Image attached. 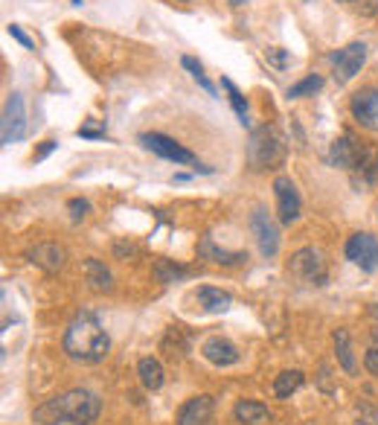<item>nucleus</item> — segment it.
Wrapping results in <instances>:
<instances>
[{
	"label": "nucleus",
	"mask_w": 378,
	"mask_h": 425,
	"mask_svg": "<svg viewBox=\"0 0 378 425\" xmlns=\"http://www.w3.org/2000/svg\"><path fill=\"white\" fill-rule=\"evenodd\" d=\"M99 411H102V399L97 393L87 388H73L41 402L32 411V422L35 425H90L97 422Z\"/></svg>",
	"instance_id": "obj_1"
},
{
	"label": "nucleus",
	"mask_w": 378,
	"mask_h": 425,
	"mask_svg": "<svg viewBox=\"0 0 378 425\" xmlns=\"http://www.w3.org/2000/svg\"><path fill=\"white\" fill-rule=\"evenodd\" d=\"M61 347H64V352L73 361L99 364V361H105V356L111 352V338L102 329V323L97 321V315L79 312L73 321L67 323Z\"/></svg>",
	"instance_id": "obj_2"
},
{
	"label": "nucleus",
	"mask_w": 378,
	"mask_h": 425,
	"mask_svg": "<svg viewBox=\"0 0 378 425\" xmlns=\"http://www.w3.org/2000/svg\"><path fill=\"white\" fill-rule=\"evenodd\" d=\"M286 160V140L274 126H259L250 131L248 140V167L253 172L262 169H276Z\"/></svg>",
	"instance_id": "obj_3"
},
{
	"label": "nucleus",
	"mask_w": 378,
	"mask_h": 425,
	"mask_svg": "<svg viewBox=\"0 0 378 425\" xmlns=\"http://www.w3.org/2000/svg\"><path fill=\"white\" fill-rule=\"evenodd\" d=\"M288 271L305 282V286H326V280H329V271H326V259L317 248L312 245H305L300 251L291 253V263H288Z\"/></svg>",
	"instance_id": "obj_4"
},
{
	"label": "nucleus",
	"mask_w": 378,
	"mask_h": 425,
	"mask_svg": "<svg viewBox=\"0 0 378 425\" xmlns=\"http://www.w3.org/2000/svg\"><path fill=\"white\" fill-rule=\"evenodd\" d=\"M329 61H332V67H335V82L346 85V82H352L361 73V67L367 61V44L364 41H352V44L341 47L338 53L329 56Z\"/></svg>",
	"instance_id": "obj_5"
},
{
	"label": "nucleus",
	"mask_w": 378,
	"mask_h": 425,
	"mask_svg": "<svg viewBox=\"0 0 378 425\" xmlns=\"http://www.w3.org/2000/svg\"><path fill=\"white\" fill-rule=\"evenodd\" d=\"M27 134V108H23L20 93H9L4 105V120H0V143H18Z\"/></svg>",
	"instance_id": "obj_6"
},
{
	"label": "nucleus",
	"mask_w": 378,
	"mask_h": 425,
	"mask_svg": "<svg viewBox=\"0 0 378 425\" xmlns=\"http://www.w3.org/2000/svg\"><path fill=\"white\" fill-rule=\"evenodd\" d=\"M274 198H276V216H279V225H294L300 219V210H303V201H300V193L288 175H276L274 178Z\"/></svg>",
	"instance_id": "obj_7"
},
{
	"label": "nucleus",
	"mask_w": 378,
	"mask_h": 425,
	"mask_svg": "<svg viewBox=\"0 0 378 425\" xmlns=\"http://www.w3.org/2000/svg\"><path fill=\"white\" fill-rule=\"evenodd\" d=\"M250 230L256 236V245L262 251L265 259H274L279 253V227L276 222L271 219V212L265 207H256L250 212Z\"/></svg>",
	"instance_id": "obj_8"
},
{
	"label": "nucleus",
	"mask_w": 378,
	"mask_h": 425,
	"mask_svg": "<svg viewBox=\"0 0 378 425\" xmlns=\"http://www.w3.org/2000/svg\"><path fill=\"white\" fill-rule=\"evenodd\" d=\"M343 256L352 265H358L361 271H375L378 268V239L372 233H352L343 245Z\"/></svg>",
	"instance_id": "obj_9"
},
{
	"label": "nucleus",
	"mask_w": 378,
	"mask_h": 425,
	"mask_svg": "<svg viewBox=\"0 0 378 425\" xmlns=\"http://www.w3.org/2000/svg\"><path fill=\"white\" fill-rule=\"evenodd\" d=\"M137 140H140V146H143V149H149L152 155H157V157H163V160H172V163H195V155H193V152H189L186 146H181V143H175L172 137L160 134V131H146V134H140Z\"/></svg>",
	"instance_id": "obj_10"
},
{
	"label": "nucleus",
	"mask_w": 378,
	"mask_h": 425,
	"mask_svg": "<svg viewBox=\"0 0 378 425\" xmlns=\"http://www.w3.org/2000/svg\"><path fill=\"white\" fill-rule=\"evenodd\" d=\"M349 114L361 128L378 131V88H364L358 93H352Z\"/></svg>",
	"instance_id": "obj_11"
},
{
	"label": "nucleus",
	"mask_w": 378,
	"mask_h": 425,
	"mask_svg": "<svg viewBox=\"0 0 378 425\" xmlns=\"http://www.w3.org/2000/svg\"><path fill=\"white\" fill-rule=\"evenodd\" d=\"M212 411H216V399L209 393L189 396L175 414V425H209Z\"/></svg>",
	"instance_id": "obj_12"
},
{
	"label": "nucleus",
	"mask_w": 378,
	"mask_h": 425,
	"mask_svg": "<svg viewBox=\"0 0 378 425\" xmlns=\"http://www.w3.org/2000/svg\"><path fill=\"white\" fill-rule=\"evenodd\" d=\"M201 356H204L212 367H233V364H239L242 352H239V347H236L230 338L212 335V338H207V341L201 344Z\"/></svg>",
	"instance_id": "obj_13"
},
{
	"label": "nucleus",
	"mask_w": 378,
	"mask_h": 425,
	"mask_svg": "<svg viewBox=\"0 0 378 425\" xmlns=\"http://www.w3.org/2000/svg\"><path fill=\"white\" fill-rule=\"evenodd\" d=\"M361 152H364V146L355 140V134H343L332 143V149H329V163H332L335 169H349L352 172L358 157H361Z\"/></svg>",
	"instance_id": "obj_14"
},
{
	"label": "nucleus",
	"mask_w": 378,
	"mask_h": 425,
	"mask_svg": "<svg viewBox=\"0 0 378 425\" xmlns=\"http://www.w3.org/2000/svg\"><path fill=\"white\" fill-rule=\"evenodd\" d=\"M27 259H30L32 265L44 268L47 274H56V271H61V268H64L67 253H64V248H61V245H56V242H38L35 248H30V251H27Z\"/></svg>",
	"instance_id": "obj_15"
},
{
	"label": "nucleus",
	"mask_w": 378,
	"mask_h": 425,
	"mask_svg": "<svg viewBox=\"0 0 378 425\" xmlns=\"http://www.w3.org/2000/svg\"><path fill=\"white\" fill-rule=\"evenodd\" d=\"M198 256L201 259H209V263H216V265H224V268H233V265H242L248 253L245 251H224V248H216V242H212V236H201V242H198Z\"/></svg>",
	"instance_id": "obj_16"
},
{
	"label": "nucleus",
	"mask_w": 378,
	"mask_h": 425,
	"mask_svg": "<svg viewBox=\"0 0 378 425\" xmlns=\"http://www.w3.org/2000/svg\"><path fill=\"white\" fill-rule=\"evenodd\" d=\"M352 181H355V186H375L378 184V149L364 146L355 169H352Z\"/></svg>",
	"instance_id": "obj_17"
},
{
	"label": "nucleus",
	"mask_w": 378,
	"mask_h": 425,
	"mask_svg": "<svg viewBox=\"0 0 378 425\" xmlns=\"http://www.w3.org/2000/svg\"><path fill=\"white\" fill-rule=\"evenodd\" d=\"M82 268H85L87 286H90L93 292H99V294H111V292H114V277H111V271H108V265L102 263V259L90 256V259H85Z\"/></svg>",
	"instance_id": "obj_18"
},
{
	"label": "nucleus",
	"mask_w": 378,
	"mask_h": 425,
	"mask_svg": "<svg viewBox=\"0 0 378 425\" xmlns=\"http://www.w3.org/2000/svg\"><path fill=\"white\" fill-rule=\"evenodd\" d=\"M233 419L242 425H265L271 419V411H268V405L256 402V399H239V402L233 405Z\"/></svg>",
	"instance_id": "obj_19"
},
{
	"label": "nucleus",
	"mask_w": 378,
	"mask_h": 425,
	"mask_svg": "<svg viewBox=\"0 0 378 425\" xmlns=\"http://www.w3.org/2000/svg\"><path fill=\"white\" fill-rule=\"evenodd\" d=\"M195 300L201 306V312H207V315H224L233 306V297L227 292L212 289V286H201L198 294H195Z\"/></svg>",
	"instance_id": "obj_20"
},
{
	"label": "nucleus",
	"mask_w": 378,
	"mask_h": 425,
	"mask_svg": "<svg viewBox=\"0 0 378 425\" xmlns=\"http://www.w3.org/2000/svg\"><path fill=\"white\" fill-rule=\"evenodd\" d=\"M335 356H338V364L346 376H358V361H355V352H352V341H349V333L346 329H335Z\"/></svg>",
	"instance_id": "obj_21"
},
{
	"label": "nucleus",
	"mask_w": 378,
	"mask_h": 425,
	"mask_svg": "<svg viewBox=\"0 0 378 425\" xmlns=\"http://www.w3.org/2000/svg\"><path fill=\"white\" fill-rule=\"evenodd\" d=\"M137 376H140V382H143L146 390H160L163 382H166V373H163V364L152 356L146 359H140L137 361Z\"/></svg>",
	"instance_id": "obj_22"
},
{
	"label": "nucleus",
	"mask_w": 378,
	"mask_h": 425,
	"mask_svg": "<svg viewBox=\"0 0 378 425\" xmlns=\"http://www.w3.org/2000/svg\"><path fill=\"white\" fill-rule=\"evenodd\" d=\"M303 382H305L303 370H282L276 379H274V396L286 402V399H291V396L303 388Z\"/></svg>",
	"instance_id": "obj_23"
},
{
	"label": "nucleus",
	"mask_w": 378,
	"mask_h": 425,
	"mask_svg": "<svg viewBox=\"0 0 378 425\" xmlns=\"http://www.w3.org/2000/svg\"><path fill=\"white\" fill-rule=\"evenodd\" d=\"M186 277H189V268L175 265L172 259H157V263H154V280L163 282V286H169V282H178V280H186Z\"/></svg>",
	"instance_id": "obj_24"
},
{
	"label": "nucleus",
	"mask_w": 378,
	"mask_h": 425,
	"mask_svg": "<svg viewBox=\"0 0 378 425\" xmlns=\"http://www.w3.org/2000/svg\"><path fill=\"white\" fill-rule=\"evenodd\" d=\"M221 88L227 90V100H230V105H233V111H236V116H239V123L242 126H250V120H248V100H245V93L236 88L227 76L221 79Z\"/></svg>",
	"instance_id": "obj_25"
},
{
	"label": "nucleus",
	"mask_w": 378,
	"mask_h": 425,
	"mask_svg": "<svg viewBox=\"0 0 378 425\" xmlns=\"http://www.w3.org/2000/svg\"><path fill=\"white\" fill-rule=\"evenodd\" d=\"M323 88V76H317V73H312V76H305V79H300L297 85H291L288 88V100H303V97H315V93Z\"/></svg>",
	"instance_id": "obj_26"
},
{
	"label": "nucleus",
	"mask_w": 378,
	"mask_h": 425,
	"mask_svg": "<svg viewBox=\"0 0 378 425\" xmlns=\"http://www.w3.org/2000/svg\"><path fill=\"white\" fill-rule=\"evenodd\" d=\"M181 67L183 70H189V76H193L207 93H209V97H216V85H212L207 76H204V67H201V61H195L193 56H181Z\"/></svg>",
	"instance_id": "obj_27"
},
{
	"label": "nucleus",
	"mask_w": 378,
	"mask_h": 425,
	"mask_svg": "<svg viewBox=\"0 0 378 425\" xmlns=\"http://www.w3.org/2000/svg\"><path fill=\"white\" fill-rule=\"evenodd\" d=\"M67 210H70V219L82 222L87 212H90V201H87V198H70V201H67Z\"/></svg>",
	"instance_id": "obj_28"
},
{
	"label": "nucleus",
	"mask_w": 378,
	"mask_h": 425,
	"mask_svg": "<svg viewBox=\"0 0 378 425\" xmlns=\"http://www.w3.org/2000/svg\"><path fill=\"white\" fill-rule=\"evenodd\" d=\"M6 30H9V35H12V38H15V41H18L20 47H27V50H32V47H35V44H32V38H30L27 32H23V30L18 27V23H9Z\"/></svg>",
	"instance_id": "obj_29"
},
{
	"label": "nucleus",
	"mask_w": 378,
	"mask_h": 425,
	"mask_svg": "<svg viewBox=\"0 0 378 425\" xmlns=\"http://www.w3.org/2000/svg\"><path fill=\"white\" fill-rule=\"evenodd\" d=\"M355 9L364 18H375L378 15V0H355Z\"/></svg>",
	"instance_id": "obj_30"
},
{
	"label": "nucleus",
	"mask_w": 378,
	"mask_h": 425,
	"mask_svg": "<svg viewBox=\"0 0 378 425\" xmlns=\"http://www.w3.org/2000/svg\"><path fill=\"white\" fill-rule=\"evenodd\" d=\"M364 367L370 376H378V347H370L367 356H364Z\"/></svg>",
	"instance_id": "obj_31"
},
{
	"label": "nucleus",
	"mask_w": 378,
	"mask_h": 425,
	"mask_svg": "<svg viewBox=\"0 0 378 425\" xmlns=\"http://www.w3.org/2000/svg\"><path fill=\"white\" fill-rule=\"evenodd\" d=\"M56 149H59V143H56V140H44V146H41V149L32 155V160H44L47 155H50V152H56Z\"/></svg>",
	"instance_id": "obj_32"
},
{
	"label": "nucleus",
	"mask_w": 378,
	"mask_h": 425,
	"mask_svg": "<svg viewBox=\"0 0 378 425\" xmlns=\"http://www.w3.org/2000/svg\"><path fill=\"white\" fill-rule=\"evenodd\" d=\"M268 61H271V64H276V67H286L288 56L282 53V50H268Z\"/></svg>",
	"instance_id": "obj_33"
},
{
	"label": "nucleus",
	"mask_w": 378,
	"mask_h": 425,
	"mask_svg": "<svg viewBox=\"0 0 378 425\" xmlns=\"http://www.w3.org/2000/svg\"><path fill=\"white\" fill-rule=\"evenodd\" d=\"M114 253H116V256H131V253H137V248H134V245H126V242H116V245H114Z\"/></svg>",
	"instance_id": "obj_34"
},
{
	"label": "nucleus",
	"mask_w": 378,
	"mask_h": 425,
	"mask_svg": "<svg viewBox=\"0 0 378 425\" xmlns=\"http://www.w3.org/2000/svg\"><path fill=\"white\" fill-rule=\"evenodd\" d=\"M76 134L85 137V140H102L105 137V131H97V128H79Z\"/></svg>",
	"instance_id": "obj_35"
},
{
	"label": "nucleus",
	"mask_w": 378,
	"mask_h": 425,
	"mask_svg": "<svg viewBox=\"0 0 378 425\" xmlns=\"http://www.w3.org/2000/svg\"><path fill=\"white\" fill-rule=\"evenodd\" d=\"M320 388H323L326 393H332V388H329V367H326V364L320 367Z\"/></svg>",
	"instance_id": "obj_36"
},
{
	"label": "nucleus",
	"mask_w": 378,
	"mask_h": 425,
	"mask_svg": "<svg viewBox=\"0 0 378 425\" xmlns=\"http://www.w3.org/2000/svg\"><path fill=\"white\" fill-rule=\"evenodd\" d=\"M355 425H378V419H375V417H370V419H364V417H361Z\"/></svg>",
	"instance_id": "obj_37"
},
{
	"label": "nucleus",
	"mask_w": 378,
	"mask_h": 425,
	"mask_svg": "<svg viewBox=\"0 0 378 425\" xmlns=\"http://www.w3.org/2000/svg\"><path fill=\"white\" fill-rule=\"evenodd\" d=\"M370 315H372V318H378V303H370Z\"/></svg>",
	"instance_id": "obj_38"
},
{
	"label": "nucleus",
	"mask_w": 378,
	"mask_h": 425,
	"mask_svg": "<svg viewBox=\"0 0 378 425\" xmlns=\"http://www.w3.org/2000/svg\"><path fill=\"white\" fill-rule=\"evenodd\" d=\"M370 338H372V347H378V329H372V333H370Z\"/></svg>",
	"instance_id": "obj_39"
},
{
	"label": "nucleus",
	"mask_w": 378,
	"mask_h": 425,
	"mask_svg": "<svg viewBox=\"0 0 378 425\" xmlns=\"http://www.w3.org/2000/svg\"><path fill=\"white\" fill-rule=\"evenodd\" d=\"M245 4V0H230V6H242Z\"/></svg>",
	"instance_id": "obj_40"
},
{
	"label": "nucleus",
	"mask_w": 378,
	"mask_h": 425,
	"mask_svg": "<svg viewBox=\"0 0 378 425\" xmlns=\"http://www.w3.org/2000/svg\"><path fill=\"white\" fill-rule=\"evenodd\" d=\"M70 4H73V6H82V0H70Z\"/></svg>",
	"instance_id": "obj_41"
},
{
	"label": "nucleus",
	"mask_w": 378,
	"mask_h": 425,
	"mask_svg": "<svg viewBox=\"0 0 378 425\" xmlns=\"http://www.w3.org/2000/svg\"><path fill=\"white\" fill-rule=\"evenodd\" d=\"M338 4H352V0H338Z\"/></svg>",
	"instance_id": "obj_42"
}]
</instances>
